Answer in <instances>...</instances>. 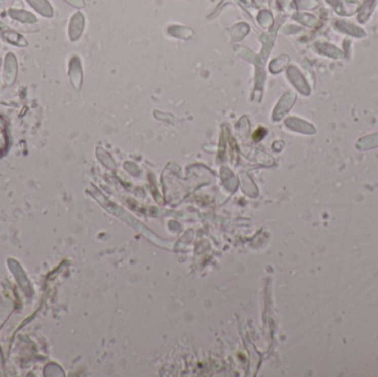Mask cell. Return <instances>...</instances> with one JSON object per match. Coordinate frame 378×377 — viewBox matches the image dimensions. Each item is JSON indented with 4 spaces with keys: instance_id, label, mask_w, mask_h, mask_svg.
Here are the masks:
<instances>
[{
    "instance_id": "2",
    "label": "cell",
    "mask_w": 378,
    "mask_h": 377,
    "mask_svg": "<svg viewBox=\"0 0 378 377\" xmlns=\"http://www.w3.org/2000/svg\"><path fill=\"white\" fill-rule=\"evenodd\" d=\"M2 123L3 120L0 119V153L6 148V144H7V138H6L5 133V125Z\"/></svg>"
},
{
    "instance_id": "1",
    "label": "cell",
    "mask_w": 378,
    "mask_h": 377,
    "mask_svg": "<svg viewBox=\"0 0 378 377\" xmlns=\"http://www.w3.org/2000/svg\"><path fill=\"white\" fill-rule=\"evenodd\" d=\"M0 33H2V35L4 36L5 39H7L9 42H11V44L18 45L20 47L27 46V41L24 40L20 34H18L15 31H12V30H10L9 28L3 27L2 24H0Z\"/></svg>"
}]
</instances>
